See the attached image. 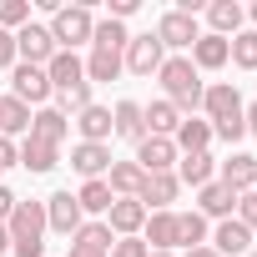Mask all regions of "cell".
I'll list each match as a JSON object with an SVG mask.
<instances>
[{"label": "cell", "instance_id": "cell-49", "mask_svg": "<svg viewBox=\"0 0 257 257\" xmlns=\"http://www.w3.org/2000/svg\"><path fill=\"white\" fill-rule=\"evenodd\" d=\"M252 21H257V6H252Z\"/></svg>", "mask_w": 257, "mask_h": 257}, {"label": "cell", "instance_id": "cell-44", "mask_svg": "<svg viewBox=\"0 0 257 257\" xmlns=\"http://www.w3.org/2000/svg\"><path fill=\"white\" fill-rule=\"evenodd\" d=\"M71 257H111V252H101V247H86V242H71Z\"/></svg>", "mask_w": 257, "mask_h": 257}, {"label": "cell", "instance_id": "cell-28", "mask_svg": "<svg viewBox=\"0 0 257 257\" xmlns=\"http://www.w3.org/2000/svg\"><path fill=\"white\" fill-rule=\"evenodd\" d=\"M31 137V106L16 96H0V137Z\"/></svg>", "mask_w": 257, "mask_h": 257}, {"label": "cell", "instance_id": "cell-41", "mask_svg": "<svg viewBox=\"0 0 257 257\" xmlns=\"http://www.w3.org/2000/svg\"><path fill=\"white\" fill-rule=\"evenodd\" d=\"M16 162H21L16 142H11V137H0V172H6V167H16Z\"/></svg>", "mask_w": 257, "mask_h": 257}, {"label": "cell", "instance_id": "cell-30", "mask_svg": "<svg viewBox=\"0 0 257 257\" xmlns=\"http://www.w3.org/2000/svg\"><path fill=\"white\" fill-rule=\"evenodd\" d=\"M126 41H132V36H126V26L121 21H96V31H91V51H126Z\"/></svg>", "mask_w": 257, "mask_h": 257}, {"label": "cell", "instance_id": "cell-47", "mask_svg": "<svg viewBox=\"0 0 257 257\" xmlns=\"http://www.w3.org/2000/svg\"><path fill=\"white\" fill-rule=\"evenodd\" d=\"M11 247V232H6V222H0V252H6Z\"/></svg>", "mask_w": 257, "mask_h": 257}, {"label": "cell", "instance_id": "cell-43", "mask_svg": "<svg viewBox=\"0 0 257 257\" xmlns=\"http://www.w3.org/2000/svg\"><path fill=\"white\" fill-rule=\"evenodd\" d=\"M132 11H137V0H111V21H126Z\"/></svg>", "mask_w": 257, "mask_h": 257}, {"label": "cell", "instance_id": "cell-39", "mask_svg": "<svg viewBox=\"0 0 257 257\" xmlns=\"http://www.w3.org/2000/svg\"><path fill=\"white\" fill-rule=\"evenodd\" d=\"M212 137H222V142H242V137H247V121H242V116L217 121V126H212Z\"/></svg>", "mask_w": 257, "mask_h": 257}, {"label": "cell", "instance_id": "cell-33", "mask_svg": "<svg viewBox=\"0 0 257 257\" xmlns=\"http://www.w3.org/2000/svg\"><path fill=\"white\" fill-rule=\"evenodd\" d=\"M76 202H81V212H111V187H106V177H96V182H86L81 192H76Z\"/></svg>", "mask_w": 257, "mask_h": 257}, {"label": "cell", "instance_id": "cell-29", "mask_svg": "<svg viewBox=\"0 0 257 257\" xmlns=\"http://www.w3.org/2000/svg\"><path fill=\"white\" fill-rule=\"evenodd\" d=\"M177 247H207V217L202 212H177Z\"/></svg>", "mask_w": 257, "mask_h": 257}, {"label": "cell", "instance_id": "cell-5", "mask_svg": "<svg viewBox=\"0 0 257 257\" xmlns=\"http://www.w3.org/2000/svg\"><path fill=\"white\" fill-rule=\"evenodd\" d=\"M16 56H21L26 66H41V71H46V66H51V56H56L51 31H46V26H36V21H31V26H21V31H16Z\"/></svg>", "mask_w": 257, "mask_h": 257}, {"label": "cell", "instance_id": "cell-48", "mask_svg": "<svg viewBox=\"0 0 257 257\" xmlns=\"http://www.w3.org/2000/svg\"><path fill=\"white\" fill-rule=\"evenodd\" d=\"M152 257H172V252H152Z\"/></svg>", "mask_w": 257, "mask_h": 257}, {"label": "cell", "instance_id": "cell-32", "mask_svg": "<svg viewBox=\"0 0 257 257\" xmlns=\"http://www.w3.org/2000/svg\"><path fill=\"white\" fill-rule=\"evenodd\" d=\"M227 61L242 66V71H257V31H237L227 41Z\"/></svg>", "mask_w": 257, "mask_h": 257}, {"label": "cell", "instance_id": "cell-31", "mask_svg": "<svg viewBox=\"0 0 257 257\" xmlns=\"http://www.w3.org/2000/svg\"><path fill=\"white\" fill-rule=\"evenodd\" d=\"M81 66H86V81H116L121 76V51H91Z\"/></svg>", "mask_w": 257, "mask_h": 257}, {"label": "cell", "instance_id": "cell-51", "mask_svg": "<svg viewBox=\"0 0 257 257\" xmlns=\"http://www.w3.org/2000/svg\"><path fill=\"white\" fill-rule=\"evenodd\" d=\"M252 192H257V182H252Z\"/></svg>", "mask_w": 257, "mask_h": 257}, {"label": "cell", "instance_id": "cell-16", "mask_svg": "<svg viewBox=\"0 0 257 257\" xmlns=\"http://www.w3.org/2000/svg\"><path fill=\"white\" fill-rule=\"evenodd\" d=\"M212 252H217V257H237V252H252V232H247L237 217H227V222H217V232H212Z\"/></svg>", "mask_w": 257, "mask_h": 257}, {"label": "cell", "instance_id": "cell-21", "mask_svg": "<svg viewBox=\"0 0 257 257\" xmlns=\"http://www.w3.org/2000/svg\"><path fill=\"white\" fill-rule=\"evenodd\" d=\"M142 121H147V137H177V126H182V111L162 96L152 106H142Z\"/></svg>", "mask_w": 257, "mask_h": 257}, {"label": "cell", "instance_id": "cell-35", "mask_svg": "<svg viewBox=\"0 0 257 257\" xmlns=\"http://www.w3.org/2000/svg\"><path fill=\"white\" fill-rule=\"evenodd\" d=\"M21 26H31V0H0V31H21Z\"/></svg>", "mask_w": 257, "mask_h": 257}, {"label": "cell", "instance_id": "cell-4", "mask_svg": "<svg viewBox=\"0 0 257 257\" xmlns=\"http://www.w3.org/2000/svg\"><path fill=\"white\" fill-rule=\"evenodd\" d=\"M157 41H162V51L172 46V51H192L197 41H202V31H197V16H182V11H167L162 21H157V31H152Z\"/></svg>", "mask_w": 257, "mask_h": 257}, {"label": "cell", "instance_id": "cell-38", "mask_svg": "<svg viewBox=\"0 0 257 257\" xmlns=\"http://www.w3.org/2000/svg\"><path fill=\"white\" fill-rule=\"evenodd\" d=\"M111 257H152V247L142 237H116L111 242Z\"/></svg>", "mask_w": 257, "mask_h": 257}, {"label": "cell", "instance_id": "cell-18", "mask_svg": "<svg viewBox=\"0 0 257 257\" xmlns=\"http://www.w3.org/2000/svg\"><path fill=\"white\" fill-rule=\"evenodd\" d=\"M217 137H212V121H197V116H182V126H177V137H172V147H177V157H187V152H207Z\"/></svg>", "mask_w": 257, "mask_h": 257}, {"label": "cell", "instance_id": "cell-9", "mask_svg": "<svg viewBox=\"0 0 257 257\" xmlns=\"http://www.w3.org/2000/svg\"><path fill=\"white\" fill-rule=\"evenodd\" d=\"M177 192H182L177 172H147V182H142V197H137V202H142L147 212H172Z\"/></svg>", "mask_w": 257, "mask_h": 257}, {"label": "cell", "instance_id": "cell-34", "mask_svg": "<svg viewBox=\"0 0 257 257\" xmlns=\"http://www.w3.org/2000/svg\"><path fill=\"white\" fill-rule=\"evenodd\" d=\"M91 106V81H81V86H71V91H56V111L61 116H81Z\"/></svg>", "mask_w": 257, "mask_h": 257}, {"label": "cell", "instance_id": "cell-10", "mask_svg": "<svg viewBox=\"0 0 257 257\" xmlns=\"http://www.w3.org/2000/svg\"><path fill=\"white\" fill-rule=\"evenodd\" d=\"M106 227H111V237H142V227H147V207H142L137 197H116L111 212H106Z\"/></svg>", "mask_w": 257, "mask_h": 257}, {"label": "cell", "instance_id": "cell-12", "mask_svg": "<svg viewBox=\"0 0 257 257\" xmlns=\"http://www.w3.org/2000/svg\"><path fill=\"white\" fill-rule=\"evenodd\" d=\"M71 167H76L86 182H96V177H106V172H111V147L81 142V147H71Z\"/></svg>", "mask_w": 257, "mask_h": 257}, {"label": "cell", "instance_id": "cell-50", "mask_svg": "<svg viewBox=\"0 0 257 257\" xmlns=\"http://www.w3.org/2000/svg\"><path fill=\"white\" fill-rule=\"evenodd\" d=\"M247 257H257V247H252V252H247Z\"/></svg>", "mask_w": 257, "mask_h": 257}, {"label": "cell", "instance_id": "cell-8", "mask_svg": "<svg viewBox=\"0 0 257 257\" xmlns=\"http://www.w3.org/2000/svg\"><path fill=\"white\" fill-rule=\"evenodd\" d=\"M202 111H207V121H212V126H217V121L242 116V96H237V86H232V81H212V86L202 91Z\"/></svg>", "mask_w": 257, "mask_h": 257}, {"label": "cell", "instance_id": "cell-19", "mask_svg": "<svg viewBox=\"0 0 257 257\" xmlns=\"http://www.w3.org/2000/svg\"><path fill=\"white\" fill-rule=\"evenodd\" d=\"M46 76H51V91H71V86L86 81V66L76 61V51H56L51 66H46Z\"/></svg>", "mask_w": 257, "mask_h": 257}, {"label": "cell", "instance_id": "cell-40", "mask_svg": "<svg viewBox=\"0 0 257 257\" xmlns=\"http://www.w3.org/2000/svg\"><path fill=\"white\" fill-rule=\"evenodd\" d=\"M16 61H21V56H16V36H11V31H0V71H11Z\"/></svg>", "mask_w": 257, "mask_h": 257}, {"label": "cell", "instance_id": "cell-2", "mask_svg": "<svg viewBox=\"0 0 257 257\" xmlns=\"http://www.w3.org/2000/svg\"><path fill=\"white\" fill-rule=\"evenodd\" d=\"M51 41H56V51H76V46H86L91 41V31H96V16H91V6H61L56 16H51Z\"/></svg>", "mask_w": 257, "mask_h": 257}, {"label": "cell", "instance_id": "cell-15", "mask_svg": "<svg viewBox=\"0 0 257 257\" xmlns=\"http://www.w3.org/2000/svg\"><path fill=\"white\" fill-rule=\"evenodd\" d=\"M142 242H147L152 252H172V247H177V212H147Z\"/></svg>", "mask_w": 257, "mask_h": 257}, {"label": "cell", "instance_id": "cell-46", "mask_svg": "<svg viewBox=\"0 0 257 257\" xmlns=\"http://www.w3.org/2000/svg\"><path fill=\"white\" fill-rule=\"evenodd\" d=\"M187 257H217V252H212V247H192Z\"/></svg>", "mask_w": 257, "mask_h": 257}, {"label": "cell", "instance_id": "cell-3", "mask_svg": "<svg viewBox=\"0 0 257 257\" xmlns=\"http://www.w3.org/2000/svg\"><path fill=\"white\" fill-rule=\"evenodd\" d=\"M162 61H167V51H162V41H157L152 31H147V36H132L126 51H121V66L132 71V76H157Z\"/></svg>", "mask_w": 257, "mask_h": 257}, {"label": "cell", "instance_id": "cell-26", "mask_svg": "<svg viewBox=\"0 0 257 257\" xmlns=\"http://www.w3.org/2000/svg\"><path fill=\"white\" fill-rule=\"evenodd\" d=\"M187 61H192L197 71H222V66H227V41L207 31V36H202V41L192 46V56H187Z\"/></svg>", "mask_w": 257, "mask_h": 257}, {"label": "cell", "instance_id": "cell-6", "mask_svg": "<svg viewBox=\"0 0 257 257\" xmlns=\"http://www.w3.org/2000/svg\"><path fill=\"white\" fill-rule=\"evenodd\" d=\"M11 96L31 106V101H51L56 91H51V76H46L41 66H26V61H16V66H11Z\"/></svg>", "mask_w": 257, "mask_h": 257}, {"label": "cell", "instance_id": "cell-36", "mask_svg": "<svg viewBox=\"0 0 257 257\" xmlns=\"http://www.w3.org/2000/svg\"><path fill=\"white\" fill-rule=\"evenodd\" d=\"M71 242H86V247H101V252H111V242H116V237H111V227H106V222H81V232H76Z\"/></svg>", "mask_w": 257, "mask_h": 257}, {"label": "cell", "instance_id": "cell-14", "mask_svg": "<svg viewBox=\"0 0 257 257\" xmlns=\"http://www.w3.org/2000/svg\"><path fill=\"white\" fill-rule=\"evenodd\" d=\"M232 207H237V192H232V187H222V182H207V187H197V212H202V217H217V222H227V217H232Z\"/></svg>", "mask_w": 257, "mask_h": 257}, {"label": "cell", "instance_id": "cell-24", "mask_svg": "<svg viewBox=\"0 0 257 257\" xmlns=\"http://www.w3.org/2000/svg\"><path fill=\"white\" fill-rule=\"evenodd\" d=\"M207 21H212V36L232 41V36L242 31V6H237V0H212V6H207Z\"/></svg>", "mask_w": 257, "mask_h": 257}, {"label": "cell", "instance_id": "cell-37", "mask_svg": "<svg viewBox=\"0 0 257 257\" xmlns=\"http://www.w3.org/2000/svg\"><path fill=\"white\" fill-rule=\"evenodd\" d=\"M237 222L257 237V192H242V197H237Z\"/></svg>", "mask_w": 257, "mask_h": 257}, {"label": "cell", "instance_id": "cell-7", "mask_svg": "<svg viewBox=\"0 0 257 257\" xmlns=\"http://www.w3.org/2000/svg\"><path fill=\"white\" fill-rule=\"evenodd\" d=\"M81 202H76V192H51L46 197V227L51 232H66V237H76L81 232Z\"/></svg>", "mask_w": 257, "mask_h": 257}, {"label": "cell", "instance_id": "cell-1", "mask_svg": "<svg viewBox=\"0 0 257 257\" xmlns=\"http://www.w3.org/2000/svg\"><path fill=\"white\" fill-rule=\"evenodd\" d=\"M157 76H162V91H167V101H172L177 111H197V106H202V91H207V86H202V71H197L187 56L162 61Z\"/></svg>", "mask_w": 257, "mask_h": 257}, {"label": "cell", "instance_id": "cell-17", "mask_svg": "<svg viewBox=\"0 0 257 257\" xmlns=\"http://www.w3.org/2000/svg\"><path fill=\"white\" fill-rule=\"evenodd\" d=\"M66 132H71V121H66L56 106H41V111L31 116V137H36V142H46V147H56V152H61Z\"/></svg>", "mask_w": 257, "mask_h": 257}, {"label": "cell", "instance_id": "cell-45", "mask_svg": "<svg viewBox=\"0 0 257 257\" xmlns=\"http://www.w3.org/2000/svg\"><path fill=\"white\" fill-rule=\"evenodd\" d=\"M242 121H247V132H252V137H257V101H252V106H247V111H242Z\"/></svg>", "mask_w": 257, "mask_h": 257}, {"label": "cell", "instance_id": "cell-20", "mask_svg": "<svg viewBox=\"0 0 257 257\" xmlns=\"http://www.w3.org/2000/svg\"><path fill=\"white\" fill-rule=\"evenodd\" d=\"M76 132H81V142H96V147H106V137L116 132V126H111V106H86L81 116H76Z\"/></svg>", "mask_w": 257, "mask_h": 257}, {"label": "cell", "instance_id": "cell-42", "mask_svg": "<svg viewBox=\"0 0 257 257\" xmlns=\"http://www.w3.org/2000/svg\"><path fill=\"white\" fill-rule=\"evenodd\" d=\"M16 202H21V197H16L11 187H0V222H11V212H16Z\"/></svg>", "mask_w": 257, "mask_h": 257}, {"label": "cell", "instance_id": "cell-23", "mask_svg": "<svg viewBox=\"0 0 257 257\" xmlns=\"http://www.w3.org/2000/svg\"><path fill=\"white\" fill-rule=\"evenodd\" d=\"M142 182H147V172L137 162H111V172H106L111 197H142Z\"/></svg>", "mask_w": 257, "mask_h": 257}, {"label": "cell", "instance_id": "cell-27", "mask_svg": "<svg viewBox=\"0 0 257 257\" xmlns=\"http://www.w3.org/2000/svg\"><path fill=\"white\" fill-rule=\"evenodd\" d=\"M16 152H21V167H26V172H36V177H46V172L61 162V152H56V147H46V142H36V137H26Z\"/></svg>", "mask_w": 257, "mask_h": 257}, {"label": "cell", "instance_id": "cell-25", "mask_svg": "<svg viewBox=\"0 0 257 257\" xmlns=\"http://www.w3.org/2000/svg\"><path fill=\"white\" fill-rule=\"evenodd\" d=\"M111 126H116V137H126V142H142V137H147L142 101H116V111H111Z\"/></svg>", "mask_w": 257, "mask_h": 257}, {"label": "cell", "instance_id": "cell-22", "mask_svg": "<svg viewBox=\"0 0 257 257\" xmlns=\"http://www.w3.org/2000/svg\"><path fill=\"white\" fill-rule=\"evenodd\" d=\"M212 172H217L212 152H187V157H177V182H182V187H207Z\"/></svg>", "mask_w": 257, "mask_h": 257}, {"label": "cell", "instance_id": "cell-11", "mask_svg": "<svg viewBox=\"0 0 257 257\" xmlns=\"http://www.w3.org/2000/svg\"><path fill=\"white\" fill-rule=\"evenodd\" d=\"M137 167H142V172H172V167H177L172 137H142V142H137Z\"/></svg>", "mask_w": 257, "mask_h": 257}, {"label": "cell", "instance_id": "cell-13", "mask_svg": "<svg viewBox=\"0 0 257 257\" xmlns=\"http://www.w3.org/2000/svg\"><path fill=\"white\" fill-rule=\"evenodd\" d=\"M222 187H232L237 197L242 192H252V182H257V157H247V152H232L227 162H222V177H217Z\"/></svg>", "mask_w": 257, "mask_h": 257}]
</instances>
